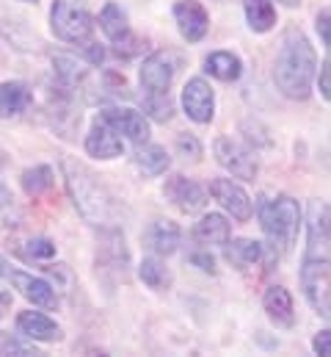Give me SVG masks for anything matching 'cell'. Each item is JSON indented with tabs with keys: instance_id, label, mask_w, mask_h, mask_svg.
I'll use <instances>...</instances> for the list:
<instances>
[{
	"instance_id": "6da1fadb",
	"label": "cell",
	"mask_w": 331,
	"mask_h": 357,
	"mask_svg": "<svg viewBox=\"0 0 331 357\" xmlns=\"http://www.w3.org/2000/svg\"><path fill=\"white\" fill-rule=\"evenodd\" d=\"M315 70H318L315 47L309 45V39L301 31L290 28L282 39V47H279L276 64H273L276 89L290 100H307L312 94Z\"/></svg>"
},
{
	"instance_id": "7a4b0ae2",
	"label": "cell",
	"mask_w": 331,
	"mask_h": 357,
	"mask_svg": "<svg viewBox=\"0 0 331 357\" xmlns=\"http://www.w3.org/2000/svg\"><path fill=\"white\" fill-rule=\"evenodd\" d=\"M61 169H64L67 191H70L78 213L94 227H111L116 222V213H119V205H116L113 194L97 180V175H91L78 161L64 158Z\"/></svg>"
},
{
	"instance_id": "3957f363",
	"label": "cell",
	"mask_w": 331,
	"mask_h": 357,
	"mask_svg": "<svg viewBox=\"0 0 331 357\" xmlns=\"http://www.w3.org/2000/svg\"><path fill=\"white\" fill-rule=\"evenodd\" d=\"M259 225L262 233L276 255H287L301 230V208L293 197L279 194L259 205Z\"/></svg>"
},
{
	"instance_id": "277c9868",
	"label": "cell",
	"mask_w": 331,
	"mask_h": 357,
	"mask_svg": "<svg viewBox=\"0 0 331 357\" xmlns=\"http://www.w3.org/2000/svg\"><path fill=\"white\" fill-rule=\"evenodd\" d=\"M50 28L67 45H88L94 42V17L86 0H53Z\"/></svg>"
},
{
	"instance_id": "5b68a950",
	"label": "cell",
	"mask_w": 331,
	"mask_h": 357,
	"mask_svg": "<svg viewBox=\"0 0 331 357\" xmlns=\"http://www.w3.org/2000/svg\"><path fill=\"white\" fill-rule=\"evenodd\" d=\"M301 288L307 302L321 319H331V271L329 258H304L301 266Z\"/></svg>"
},
{
	"instance_id": "8992f818",
	"label": "cell",
	"mask_w": 331,
	"mask_h": 357,
	"mask_svg": "<svg viewBox=\"0 0 331 357\" xmlns=\"http://www.w3.org/2000/svg\"><path fill=\"white\" fill-rule=\"evenodd\" d=\"M182 67V56L174 50H158L141 64V86L147 94H168L177 73Z\"/></svg>"
},
{
	"instance_id": "52a82bcc",
	"label": "cell",
	"mask_w": 331,
	"mask_h": 357,
	"mask_svg": "<svg viewBox=\"0 0 331 357\" xmlns=\"http://www.w3.org/2000/svg\"><path fill=\"white\" fill-rule=\"evenodd\" d=\"M213 153H216V161L232 175V178L238 180H257L259 175V164H257V158H254V153L243 147V144H238V142H232L229 136H218L216 139V144H213Z\"/></svg>"
},
{
	"instance_id": "ba28073f",
	"label": "cell",
	"mask_w": 331,
	"mask_h": 357,
	"mask_svg": "<svg viewBox=\"0 0 331 357\" xmlns=\"http://www.w3.org/2000/svg\"><path fill=\"white\" fill-rule=\"evenodd\" d=\"M99 119L133 144H147L150 142V122H147L144 114H138L133 108H105L99 114Z\"/></svg>"
},
{
	"instance_id": "9c48e42d",
	"label": "cell",
	"mask_w": 331,
	"mask_h": 357,
	"mask_svg": "<svg viewBox=\"0 0 331 357\" xmlns=\"http://www.w3.org/2000/svg\"><path fill=\"white\" fill-rule=\"evenodd\" d=\"M304 258H329V202L312 199L307 211V255Z\"/></svg>"
},
{
	"instance_id": "30bf717a",
	"label": "cell",
	"mask_w": 331,
	"mask_h": 357,
	"mask_svg": "<svg viewBox=\"0 0 331 357\" xmlns=\"http://www.w3.org/2000/svg\"><path fill=\"white\" fill-rule=\"evenodd\" d=\"M182 108L196 125H210L216 116V94L204 78H191L182 89Z\"/></svg>"
},
{
	"instance_id": "8fae6325",
	"label": "cell",
	"mask_w": 331,
	"mask_h": 357,
	"mask_svg": "<svg viewBox=\"0 0 331 357\" xmlns=\"http://www.w3.org/2000/svg\"><path fill=\"white\" fill-rule=\"evenodd\" d=\"M210 194L235 222H248L251 219V213H254L251 197H248L246 188L241 183H235L229 178H216L210 183Z\"/></svg>"
},
{
	"instance_id": "7c38bea8",
	"label": "cell",
	"mask_w": 331,
	"mask_h": 357,
	"mask_svg": "<svg viewBox=\"0 0 331 357\" xmlns=\"http://www.w3.org/2000/svg\"><path fill=\"white\" fill-rule=\"evenodd\" d=\"M33 307H42V310H56L58 307V294L56 288L42 280V277H33L28 271H19V268H8V277H6Z\"/></svg>"
},
{
	"instance_id": "4fadbf2b",
	"label": "cell",
	"mask_w": 331,
	"mask_h": 357,
	"mask_svg": "<svg viewBox=\"0 0 331 357\" xmlns=\"http://www.w3.org/2000/svg\"><path fill=\"white\" fill-rule=\"evenodd\" d=\"M163 194L177 211H182V213H188V216H191V213H199V211L207 205L204 188H202L196 180L185 178V175H171V178L166 180Z\"/></svg>"
},
{
	"instance_id": "5bb4252c",
	"label": "cell",
	"mask_w": 331,
	"mask_h": 357,
	"mask_svg": "<svg viewBox=\"0 0 331 357\" xmlns=\"http://www.w3.org/2000/svg\"><path fill=\"white\" fill-rule=\"evenodd\" d=\"M174 20H177V28H179L182 39L191 42V45L202 42L207 36V31H210V14L199 0L174 3Z\"/></svg>"
},
{
	"instance_id": "9a60e30c",
	"label": "cell",
	"mask_w": 331,
	"mask_h": 357,
	"mask_svg": "<svg viewBox=\"0 0 331 357\" xmlns=\"http://www.w3.org/2000/svg\"><path fill=\"white\" fill-rule=\"evenodd\" d=\"M262 310L273 327H279V330L296 327V305H293V296L284 285H271L262 294Z\"/></svg>"
},
{
	"instance_id": "2e32d148",
	"label": "cell",
	"mask_w": 331,
	"mask_h": 357,
	"mask_svg": "<svg viewBox=\"0 0 331 357\" xmlns=\"http://www.w3.org/2000/svg\"><path fill=\"white\" fill-rule=\"evenodd\" d=\"M179 238H182V230L179 225L168 222V219H155L147 230H144V244L152 255L166 258V255H174L177 247H179Z\"/></svg>"
},
{
	"instance_id": "e0dca14e",
	"label": "cell",
	"mask_w": 331,
	"mask_h": 357,
	"mask_svg": "<svg viewBox=\"0 0 331 357\" xmlns=\"http://www.w3.org/2000/svg\"><path fill=\"white\" fill-rule=\"evenodd\" d=\"M86 153L99 161H113L122 155V136L116 130H111L102 119H97L86 136Z\"/></svg>"
},
{
	"instance_id": "ac0fdd59",
	"label": "cell",
	"mask_w": 331,
	"mask_h": 357,
	"mask_svg": "<svg viewBox=\"0 0 331 357\" xmlns=\"http://www.w3.org/2000/svg\"><path fill=\"white\" fill-rule=\"evenodd\" d=\"M17 330L22 335H28L33 341H45V344H53V341H61L64 338L61 327L50 316H45L42 310H22L17 316Z\"/></svg>"
},
{
	"instance_id": "d6986e66",
	"label": "cell",
	"mask_w": 331,
	"mask_h": 357,
	"mask_svg": "<svg viewBox=\"0 0 331 357\" xmlns=\"http://www.w3.org/2000/svg\"><path fill=\"white\" fill-rule=\"evenodd\" d=\"M33 102V91L22 81H6L0 84V119L22 116Z\"/></svg>"
},
{
	"instance_id": "ffe728a7",
	"label": "cell",
	"mask_w": 331,
	"mask_h": 357,
	"mask_svg": "<svg viewBox=\"0 0 331 357\" xmlns=\"http://www.w3.org/2000/svg\"><path fill=\"white\" fill-rule=\"evenodd\" d=\"M229 236H232V225L227 222L224 213H204L193 227V238L202 247H224Z\"/></svg>"
},
{
	"instance_id": "44dd1931",
	"label": "cell",
	"mask_w": 331,
	"mask_h": 357,
	"mask_svg": "<svg viewBox=\"0 0 331 357\" xmlns=\"http://www.w3.org/2000/svg\"><path fill=\"white\" fill-rule=\"evenodd\" d=\"M99 28H102V33L108 36L111 45H122L124 39L133 36L130 22H127V14H124L122 6L113 3V0H108V3L102 6V11H99Z\"/></svg>"
},
{
	"instance_id": "7402d4cb",
	"label": "cell",
	"mask_w": 331,
	"mask_h": 357,
	"mask_svg": "<svg viewBox=\"0 0 331 357\" xmlns=\"http://www.w3.org/2000/svg\"><path fill=\"white\" fill-rule=\"evenodd\" d=\"M204 73L216 81H224V84H232L243 75V61L241 56L229 53V50H216L204 59Z\"/></svg>"
},
{
	"instance_id": "603a6c76",
	"label": "cell",
	"mask_w": 331,
	"mask_h": 357,
	"mask_svg": "<svg viewBox=\"0 0 331 357\" xmlns=\"http://www.w3.org/2000/svg\"><path fill=\"white\" fill-rule=\"evenodd\" d=\"M227 261L235 268L246 271V268L257 266L259 258H262V244L259 241H251V238H235V241H227Z\"/></svg>"
},
{
	"instance_id": "cb8c5ba5",
	"label": "cell",
	"mask_w": 331,
	"mask_h": 357,
	"mask_svg": "<svg viewBox=\"0 0 331 357\" xmlns=\"http://www.w3.org/2000/svg\"><path fill=\"white\" fill-rule=\"evenodd\" d=\"M136 167H138L141 175L158 178V175H163L166 169L171 167V158H168V153H166L163 147H158V144H138Z\"/></svg>"
},
{
	"instance_id": "d4e9b609",
	"label": "cell",
	"mask_w": 331,
	"mask_h": 357,
	"mask_svg": "<svg viewBox=\"0 0 331 357\" xmlns=\"http://www.w3.org/2000/svg\"><path fill=\"white\" fill-rule=\"evenodd\" d=\"M243 11L254 33H268L276 25V6L271 0H243Z\"/></svg>"
},
{
	"instance_id": "484cf974",
	"label": "cell",
	"mask_w": 331,
	"mask_h": 357,
	"mask_svg": "<svg viewBox=\"0 0 331 357\" xmlns=\"http://www.w3.org/2000/svg\"><path fill=\"white\" fill-rule=\"evenodd\" d=\"M22 191L28 194V197H45L50 188H53V183H56V172L50 169V167H45V164H39V167H31V169H25L22 172Z\"/></svg>"
},
{
	"instance_id": "4316f807",
	"label": "cell",
	"mask_w": 331,
	"mask_h": 357,
	"mask_svg": "<svg viewBox=\"0 0 331 357\" xmlns=\"http://www.w3.org/2000/svg\"><path fill=\"white\" fill-rule=\"evenodd\" d=\"M138 277L144 280V285H150L152 291H166L171 285V271L163 261L155 255V258H144L141 266H138Z\"/></svg>"
},
{
	"instance_id": "83f0119b",
	"label": "cell",
	"mask_w": 331,
	"mask_h": 357,
	"mask_svg": "<svg viewBox=\"0 0 331 357\" xmlns=\"http://www.w3.org/2000/svg\"><path fill=\"white\" fill-rule=\"evenodd\" d=\"M144 111L155 119V122H168L174 116V102L168 94H147L144 97Z\"/></svg>"
},
{
	"instance_id": "f1b7e54d",
	"label": "cell",
	"mask_w": 331,
	"mask_h": 357,
	"mask_svg": "<svg viewBox=\"0 0 331 357\" xmlns=\"http://www.w3.org/2000/svg\"><path fill=\"white\" fill-rule=\"evenodd\" d=\"M202 142L193 136V133H179L177 136V155H182V161H191V164H196V161H202Z\"/></svg>"
},
{
	"instance_id": "f546056e",
	"label": "cell",
	"mask_w": 331,
	"mask_h": 357,
	"mask_svg": "<svg viewBox=\"0 0 331 357\" xmlns=\"http://www.w3.org/2000/svg\"><path fill=\"white\" fill-rule=\"evenodd\" d=\"M25 255L33 258V261H50V258H56V244L50 238H45V236L31 238L25 244Z\"/></svg>"
},
{
	"instance_id": "4dcf8cb0",
	"label": "cell",
	"mask_w": 331,
	"mask_h": 357,
	"mask_svg": "<svg viewBox=\"0 0 331 357\" xmlns=\"http://www.w3.org/2000/svg\"><path fill=\"white\" fill-rule=\"evenodd\" d=\"M6 355H17V357H28V355H39L33 347H28V344H22L19 338H14V335H8V333H0V357Z\"/></svg>"
},
{
	"instance_id": "1f68e13d",
	"label": "cell",
	"mask_w": 331,
	"mask_h": 357,
	"mask_svg": "<svg viewBox=\"0 0 331 357\" xmlns=\"http://www.w3.org/2000/svg\"><path fill=\"white\" fill-rule=\"evenodd\" d=\"M312 349H315V355H323V357L331 355V330H321L312 338Z\"/></svg>"
},
{
	"instance_id": "d6a6232c",
	"label": "cell",
	"mask_w": 331,
	"mask_h": 357,
	"mask_svg": "<svg viewBox=\"0 0 331 357\" xmlns=\"http://www.w3.org/2000/svg\"><path fill=\"white\" fill-rule=\"evenodd\" d=\"M321 94H323L326 102L331 100V61L329 59L321 64Z\"/></svg>"
},
{
	"instance_id": "836d02e7",
	"label": "cell",
	"mask_w": 331,
	"mask_h": 357,
	"mask_svg": "<svg viewBox=\"0 0 331 357\" xmlns=\"http://www.w3.org/2000/svg\"><path fill=\"white\" fill-rule=\"evenodd\" d=\"M329 22H331V11L329 8H323V11L318 14V33H321V39H323V45H326V47H329V42H331Z\"/></svg>"
},
{
	"instance_id": "e575fe53",
	"label": "cell",
	"mask_w": 331,
	"mask_h": 357,
	"mask_svg": "<svg viewBox=\"0 0 331 357\" xmlns=\"http://www.w3.org/2000/svg\"><path fill=\"white\" fill-rule=\"evenodd\" d=\"M191 264H196L202 271L216 274V261H213V255H207V252H193V255H191Z\"/></svg>"
},
{
	"instance_id": "d590c367",
	"label": "cell",
	"mask_w": 331,
	"mask_h": 357,
	"mask_svg": "<svg viewBox=\"0 0 331 357\" xmlns=\"http://www.w3.org/2000/svg\"><path fill=\"white\" fill-rule=\"evenodd\" d=\"M11 199H14V197H11V194H8V188L0 183V208H8V211H11V205H14Z\"/></svg>"
},
{
	"instance_id": "8d00e7d4",
	"label": "cell",
	"mask_w": 331,
	"mask_h": 357,
	"mask_svg": "<svg viewBox=\"0 0 331 357\" xmlns=\"http://www.w3.org/2000/svg\"><path fill=\"white\" fill-rule=\"evenodd\" d=\"M8 264H6V258H0V280H6V277H8Z\"/></svg>"
},
{
	"instance_id": "74e56055",
	"label": "cell",
	"mask_w": 331,
	"mask_h": 357,
	"mask_svg": "<svg viewBox=\"0 0 331 357\" xmlns=\"http://www.w3.org/2000/svg\"><path fill=\"white\" fill-rule=\"evenodd\" d=\"M279 3H284V6H298L301 0H279Z\"/></svg>"
},
{
	"instance_id": "f35d334b",
	"label": "cell",
	"mask_w": 331,
	"mask_h": 357,
	"mask_svg": "<svg viewBox=\"0 0 331 357\" xmlns=\"http://www.w3.org/2000/svg\"><path fill=\"white\" fill-rule=\"evenodd\" d=\"M28 3H36V0H28Z\"/></svg>"
}]
</instances>
